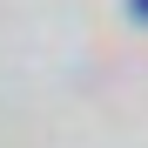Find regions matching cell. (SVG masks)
I'll list each match as a JSON object with an SVG mask.
<instances>
[{"instance_id":"obj_1","label":"cell","mask_w":148,"mask_h":148,"mask_svg":"<svg viewBox=\"0 0 148 148\" xmlns=\"http://www.w3.org/2000/svg\"><path fill=\"white\" fill-rule=\"evenodd\" d=\"M128 7H135V14H141V20H148V0H128Z\"/></svg>"}]
</instances>
